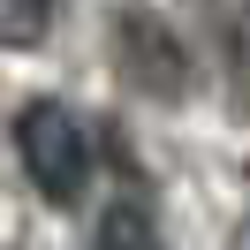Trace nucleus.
<instances>
[{"label":"nucleus","mask_w":250,"mask_h":250,"mask_svg":"<svg viewBox=\"0 0 250 250\" xmlns=\"http://www.w3.org/2000/svg\"><path fill=\"white\" fill-rule=\"evenodd\" d=\"M114 53H122L129 83H144L152 99H182V91H189V53H182V38H174L159 16H144V8H122V23H114Z\"/></svg>","instance_id":"f03ea898"},{"label":"nucleus","mask_w":250,"mask_h":250,"mask_svg":"<svg viewBox=\"0 0 250 250\" xmlns=\"http://www.w3.org/2000/svg\"><path fill=\"white\" fill-rule=\"evenodd\" d=\"M46 23H53V0H0V46H46Z\"/></svg>","instance_id":"20e7f679"},{"label":"nucleus","mask_w":250,"mask_h":250,"mask_svg":"<svg viewBox=\"0 0 250 250\" xmlns=\"http://www.w3.org/2000/svg\"><path fill=\"white\" fill-rule=\"evenodd\" d=\"M16 152H23V174H31L53 205L83 197V182H91V137H83V122L61 99H31V106L16 114Z\"/></svg>","instance_id":"f257e3e1"},{"label":"nucleus","mask_w":250,"mask_h":250,"mask_svg":"<svg viewBox=\"0 0 250 250\" xmlns=\"http://www.w3.org/2000/svg\"><path fill=\"white\" fill-rule=\"evenodd\" d=\"M91 250H159V235H152V220L137 205H106L99 228H91Z\"/></svg>","instance_id":"7ed1b4c3"}]
</instances>
